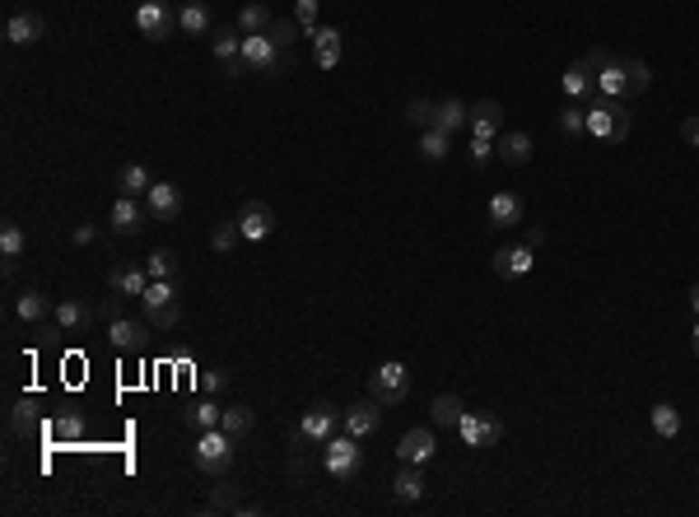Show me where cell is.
Wrapping results in <instances>:
<instances>
[{
	"mask_svg": "<svg viewBox=\"0 0 699 517\" xmlns=\"http://www.w3.org/2000/svg\"><path fill=\"white\" fill-rule=\"evenodd\" d=\"M434 452H438V438H434V429H425V425H420V429H406L401 443H397V457H401L406 466H425Z\"/></svg>",
	"mask_w": 699,
	"mask_h": 517,
	"instance_id": "7c38bea8",
	"label": "cell"
},
{
	"mask_svg": "<svg viewBox=\"0 0 699 517\" xmlns=\"http://www.w3.org/2000/svg\"><path fill=\"white\" fill-rule=\"evenodd\" d=\"M238 229H243L247 243L271 238V234H275V210H271L266 201H247V206L238 210Z\"/></svg>",
	"mask_w": 699,
	"mask_h": 517,
	"instance_id": "30bf717a",
	"label": "cell"
},
{
	"mask_svg": "<svg viewBox=\"0 0 699 517\" xmlns=\"http://www.w3.org/2000/svg\"><path fill=\"white\" fill-rule=\"evenodd\" d=\"M434 126L453 136V131H462V126H471V108H466L462 99H443L438 112H434Z\"/></svg>",
	"mask_w": 699,
	"mask_h": 517,
	"instance_id": "4316f807",
	"label": "cell"
},
{
	"mask_svg": "<svg viewBox=\"0 0 699 517\" xmlns=\"http://www.w3.org/2000/svg\"><path fill=\"white\" fill-rule=\"evenodd\" d=\"M583 61H588V71H592V75H601V71H611V66H616L620 56H616L611 47H592V52H588Z\"/></svg>",
	"mask_w": 699,
	"mask_h": 517,
	"instance_id": "7dc6e473",
	"label": "cell"
},
{
	"mask_svg": "<svg viewBox=\"0 0 699 517\" xmlns=\"http://www.w3.org/2000/svg\"><path fill=\"white\" fill-rule=\"evenodd\" d=\"M252 425H257V410H252V406H225V419H219V429H225V434L243 438V434H252Z\"/></svg>",
	"mask_w": 699,
	"mask_h": 517,
	"instance_id": "836d02e7",
	"label": "cell"
},
{
	"mask_svg": "<svg viewBox=\"0 0 699 517\" xmlns=\"http://www.w3.org/2000/svg\"><path fill=\"white\" fill-rule=\"evenodd\" d=\"M145 215H149V210H140V201H136V196H117V206H112L108 224H112V234L131 238V234H140V219H145Z\"/></svg>",
	"mask_w": 699,
	"mask_h": 517,
	"instance_id": "ac0fdd59",
	"label": "cell"
},
{
	"mask_svg": "<svg viewBox=\"0 0 699 517\" xmlns=\"http://www.w3.org/2000/svg\"><path fill=\"white\" fill-rule=\"evenodd\" d=\"M219 419H225V406H215V401L192 406V425H201V429H219Z\"/></svg>",
	"mask_w": 699,
	"mask_h": 517,
	"instance_id": "ee69618b",
	"label": "cell"
},
{
	"mask_svg": "<svg viewBox=\"0 0 699 517\" xmlns=\"http://www.w3.org/2000/svg\"><path fill=\"white\" fill-rule=\"evenodd\" d=\"M43 34H47V24L34 10H19L5 19V43H14V47H34V43H43Z\"/></svg>",
	"mask_w": 699,
	"mask_h": 517,
	"instance_id": "4fadbf2b",
	"label": "cell"
},
{
	"mask_svg": "<svg viewBox=\"0 0 699 517\" xmlns=\"http://www.w3.org/2000/svg\"><path fill=\"white\" fill-rule=\"evenodd\" d=\"M434 112H438V103H429V99H410L406 108H401V121H410V126H434Z\"/></svg>",
	"mask_w": 699,
	"mask_h": 517,
	"instance_id": "ab89813d",
	"label": "cell"
},
{
	"mask_svg": "<svg viewBox=\"0 0 699 517\" xmlns=\"http://www.w3.org/2000/svg\"><path fill=\"white\" fill-rule=\"evenodd\" d=\"M648 419H653V434H657V438H676V434H681V410H676L672 401H657Z\"/></svg>",
	"mask_w": 699,
	"mask_h": 517,
	"instance_id": "d6a6232c",
	"label": "cell"
},
{
	"mask_svg": "<svg viewBox=\"0 0 699 517\" xmlns=\"http://www.w3.org/2000/svg\"><path fill=\"white\" fill-rule=\"evenodd\" d=\"M690 308H694V317H699V284H690Z\"/></svg>",
	"mask_w": 699,
	"mask_h": 517,
	"instance_id": "6f0895ef",
	"label": "cell"
},
{
	"mask_svg": "<svg viewBox=\"0 0 699 517\" xmlns=\"http://www.w3.org/2000/svg\"><path fill=\"white\" fill-rule=\"evenodd\" d=\"M24 243H28V238H24V229H19L14 219H5V229H0V252H5L10 262H14V256L24 252Z\"/></svg>",
	"mask_w": 699,
	"mask_h": 517,
	"instance_id": "7bdbcfd3",
	"label": "cell"
},
{
	"mask_svg": "<svg viewBox=\"0 0 699 517\" xmlns=\"http://www.w3.org/2000/svg\"><path fill=\"white\" fill-rule=\"evenodd\" d=\"M206 508H210V512H229V508H234V494H229V490H215Z\"/></svg>",
	"mask_w": 699,
	"mask_h": 517,
	"instance_id": "816d5d0a",
	"label": "cell"
},
{
	"mask_svg": "<svg viewBox=\"0 0 699 517\" xmlns=\"http://www.w3.org/2000/svg\"><path fill=\"white\" fill-rule=\"evenodd\" d=\"M312 61L322 71H336L340 66V28H312Z\"/></svg>",
	"mask_w": 699,
	"mask_h": 517,
	"instance_id": "d6986e66",
	"label": "cell"
},
{
	"mask_svg": "<svg viewBox=\"0 0 699 517\" xmlns=\"http://www.w3.org/2000/svg\"><path fill=\"white\" fill-rule=\"evenodd\" d=\"M75 243H93V224H75Z\"/></svg>",
	"mask_w": 699,
	"mask_h": 517,
	"instance_id": "9f6ffc18",
	"label": "cell"
},
{
	"mask_svg": "<svg viewBox=\"0 0 699 517\" xmlns=\"http://www.w3.org/2000/svg\"><path fill=\"white\" fill-rule=\"evenodd\" d=\"M93 317H99V308H89L80 299H61L56 303V327L61 331H84V327H93Z\"/></svg>",
	"mask_w": 699,
	"mask_h": 517,
	"instance_id": "ffe728a7",
	"label": "cell"
},
{
	"mask_svg": "<svg viewBox=\"0 0 699 517\" xmlns=\"http://www.w3.org/2000/svg\"><path fill=\"white\" fill-rule=\"evenodd\" d=\"M177 24H182V34L201 38V34H210V10L201 5V0H187V5L177 10Z\"/></svg>",
	"mask_w": 699,
	"mask_h": 517,
	"instance_id": "4dcf8cb0",
	"label": "cell"
},
{
	"mask_svg": "<svg viewBox=\"0 0 699 517\" xmlns=\"http://www.w3.org/2000/svg\"><path fill=\"white\" fill-rule=\"evenodd\" d=\"M629 112L620 99H611V93H592L588 99V136L597 140H625L629 136Z\"/></svg>",
	"mask_w": 699,
	"mask_h": 517,
	"instance_id": "6da1fadb",
	"label": "cell"
},
{
	"mask_svg": "<svg viewBox=\"0 0 699 517\" xmlns=\"http://www.w3.org/2000/svg\"><path fill=\"white\" fill-rule=\"evenodd\" d=\"M531 136L527 131H503L499 140H494V158H503V164H527L531 158Z\"/></svg>",
	"mask_w": 699,
	"mask_h": 517,
	"instance_id": "7402d4cb",
	"label": "cell"
},
{
	"mask_svg": "<svg viewBox=\"0 0 699 517\" xmlns=\"http://www.w3.org/2000/svg\"><path fill=\"white\" fill-rule=\"evenodd\" d=\"M243 61H247V71L275 75V71L284 66V47H275L271 34H247V38H243Z\"/></svg>",
	"mask_w": 699,
	"mask_h": 517,
	"instance_id": "ba28073f",
	"label": "cell"
},
{
	"mask_svg": "<svg viewBox=\"0 0 699 517\" xmlns=\"http://www.w3.org/2000/svg\"><path fill=\"white\" fill-rule=\"evenodd\" d=\"M238 238H243L238 219H219L215 229H210V247H215V252H234V247H238Z\"/></svg>",
	"mask_w": 699,
	"mask_h": 517,
	"instance_id": "8d00e7d4",
	"label": "cell"
},
{
	"mask_svg": "<svg viewBox=\"0 0 699 517\" xmlns=\"http://www.w3.org/2000/svg\"><path fill=\"white\" fill-rule=\"evenodd\" d=\"M620 84H625L620 99H634V93H644V89L653 84V71L644 66L639 56H620Z\"/></svg>",
	"mask_w": 699,
	"mask_h": 517,
	"instance_id": "d4e9b609",
	"label": "cell"
},
{
	"mask_svg": "<svg viewBox=\"0 0 699 517\" xmlns=\"http://www.w3.org/2000/svg\"><path fill=\"white\" fill-rule=\"evenodd\" d=\"M597 89H601V93H611V99H620V93H625V84H620V61H616L611 71H601V75H597Z\"/></svg>",
	"mask_w": 699,
	"mask_h": 517,
	"instance_id": "c3c4849f",
	"label": "cell"
},
{
	"mask_svg": "<svg viewBox=\"0 0 699 517\" xmlns=\"http://www.w3.org/2000/svg\"><path fill=\"white\" fill-rule=\"evenodd\" d=\"M108 284H112V294L140 299L145 289H149V271H145V266H117V271L108 275Z\"/></svg>",
	"mask_w": 699,
	"mask_h": 517,
	"instance_id": "44dd1931",
	"label": "cell"
},
{
	"mask_svg": "<svg viewBox=\"0 0 699 517\" xmlns=\"http://www.w3.org/2000/svg\"><path fill=\"white\" fill-rule=\"evenodd\" d=\"M52 434H56L61 443H75V438L84 434V419H80V415H61L56 425H52Z\"/></svg>",
	"mask_w": 699,
	"mask_h": 517,
	"instance_id": "bcb514c9",
	"label": "cell"
},
{
	"mask_svg": "<svg viewBox=\"0 0 699 517\" xmlns=\"http://www.w3.org/2000/svg\"><path fill=\"white\" fill-rule=\"evenodd\" d=\"M392 494H397L401 503H416V499L425 494V475H420L416 466H406V462H401V475L392 480Z\"/></svg>",
	"mask_w": 699,
	"mask_h": 517,
	"instance_id": "1f68e13d",
	"label": "cell"
},
{
	"mask_svg": "<svg viewBox=\"0 0 699 517\" xmlns=\"http://www.w3.org/2000/svg\"><path fill=\"white\" fill-rule=\"evenodd\" d=\"M462 415H466V406H462L457 392H443V397L429 401V419H434L438 429H457V425H462Z\"/></svg>",
	"mask_w": 699,
	"mask_h": 517,
	"instance_id": "cb8c5ba5",
	"label": "cell"
},
{
	"mask_svg": "<svg viewBox=\"0 0 699 517\" xmlns=\"http://www.w3.org/2000/svg\"><path fill=\"white\" fill-rule=\"evenodd\" d=\"M173 266H177L173 247H154V252H149V262H145L149 280H173Z\"/></svg>",
	"mask_w": 699,
	"mask_h": 517,
	"instance_id": "f35d334b",
	"label": "cell"
},
{
	"mask_svg": "<svg viewBox=\"0 0 699 517\" xmlns=\"http://www.w3.org/2000/svg\"><path fill=\"white\" fill-rule=\"evenodd\" d=\"M690 349L699 354V317H694V331H690Z\"/></svg>",
	"mask_w": 699,
	"mask_h": 517,
	"instance_id": "680465c9",
	"label": "cell"
},
{
	"mask_svg": "<svg viewBox=\"0 0 699 517\" xmlns=\"http://www.w3.org/2000/svg\"><path fill=\"white\" fill-rule=\"evenodd\" d=\"M457 434H462L466 447H499L503 443V419L490 415V410H466Z\"/></svg>",
	"mask_w": 699,
	"mask_h": 517,
	"instance_id": "5b68a950",
	"label": "cell"
},
{
	"mask_svg": "<svg viewBox=\"0 0 699 517\" xmlns=\"http://www.w3.org/2000/svg\"><path fill=\"white\" fill-rule=\"evenodd\" d=\"M420 154L429 158V164H443V158H448V131H438V126H429V131L420 136Z\"/></svg>",
	"mask_w": 699,
	"mask_h": 517,
	"instance_id": "74e56055",
	"label": "cell"
},
{
	"mask_svg": "<svg viewBox=\"0 0 699 517\" xmlns=\"http://www.w3.org/2000/svg\"><path fill=\"white\" fill-rule=\"evenodd\" d=\"M99 312L112 321V317H121V303H117V299H103V303H99Z\"/></svg>",
	"mask_w": 699,
	"mask_h": 517,
	"instance_id": "11a10c76",
	"label": "cell"
},
{
	"mask_svg": "<svg viewBox=\"0 0 699 517\" xmlns=\"http://www.w3.org/2000/svg\"><path fill=\"white\" fill-rule=\"evenodd\" d=\"M136 28L149 43H168L182 24H177V10H168L164 0H145V5L136 10Z\"/></svg>",
	"mask_w": 699,
	"mask_h": 517,
	"instance_id": "8992f818",
	"label": "cell"
},
{
	"mask_svg": "<svg viewBox=\"0 0 699 517\" xmlns=\"http://www.w3.org/2000/svg\"><path fill=\"white\" fill-rule=\"evenodd\" d=\"M383 429V406H378L373 397L369 401H355L345 410V434H355V438H369V434H378Z\"/></svg>",
	"mask_w": 699,
	"mask_h": 517,
	"instance_id": "5bb4252c",
	"label": "cell"
},
{
	"mask_svg": "<svg viewBox=\"0 0 699 517\" xmlns=\"http://www.w3.org/2000/svg\"><path fill=\"white\" fill-rule=\"evenodd\" d=\"M145 210H149V219H158V224H173L177 210H182V187H177V182H154L149 196H145Z\"/></svg>",
	"mask_w": 699,
	"mask_h": 517,
	"instance_id": "8fae6325",
	"label": "cell"
},
{
	"mask_svg": "<svg viewBox=\"0 0 699 517\" xmlns=\"http://www.w3.org/2000/svg\"><path fill=\"white\" fill-rule=\"evenodd\" d=\"M234 434H225V429H206L201 438H196V447H192V462H196V471H206V475H225L229 466H234Z\"/></svg>",
	"mask_w": 699,
	"mask_h": 517,
	"instance_id": "3957f363",
	"label": "cell"
},
{
	"mask_svg": "<svg viewBox=\"0 0 699 517\" xmlns=\"http://www.w3.org/2000/svg\"><path fill=\"white\" fill-rule=\"evenodd\" d=\"M681 140H685V145H690V149H699V112H694V117H685V121H681Z\"/></svg>",
	"mask_w": 699,
	"mask_h": 517,
	"instance_id": "f907efd6",
	"label": "cell"
},
{
	"mask_svg": "<svg viewBox=\"0 0 699 517\" xmlns=\"http://www.w3.org/2000/svg\"><path fill=\"white\" fill-rule=\"evenodd\" d=\"M266 34H271V43H275V47H290V43L303 34V24H299V19H275V24L266 28Z\"/></svg>",
	"mask_w": 699,
	"mask_h": 517,
	"instance_id": "b9f144b4",
	"label": "cell"
},
{
	"mask_svg": "<svg viewBox=\"0 0 699 517\" xmlns=\"http://www.w3.org/2000/svg\"><path fill=\"white\" fill-rule=\"evenodd\" d=\"M336 425H340L336 406H331V401H312V406L303 410V419H299V438H308V443H327V438L336 434Z\"/></svg>",
	"mask_w": 699,
	"mask_h": 517,
	"instance_id": "9c48e42d",
	"label": "cell"
},
{
	"mask_svg": "<svg viewBox=\"0 0 699 517\" xmlns=\"http://www.w3.org/2000/svg\"><path fill=\"white\" fill-rule=\"evenodd\" d=\"M225 382H229V378H225V373H219V369L201 378V387H206V392H219V387H225Z\"/></svg>",
	"mask_w": 699,
	"mask_h": 517,
	"instance_id": "f5cc1de1",
	"label": "cell"
},
{
	"mask_svg": "<svg viewBox=\"0 0 699 517\" xmlns=\"http://www.w3.org/2000/svg\"><path fill=\"white\" fill-rule=\"evenodd\" d=\"M490 158H494V140H481V136H471V149H466V164H471L475 173H481V168L490 164Z\"/></svg>",
	"mask_w": 699,
	"mask_h": 517,
	"instance_id": "f6af8a7d",
	"label": "cell"
},
{
	"mask_svg": "<svg viewBox=\"0 0 699 517\" xmlns=\"http://www.w3.org/2000/svg\"><path fill=\"white\" fill-rule=\"evenodd\" d=\"M271 24H275V14H271L266 5H257V0L238 10V28H243V34H266Z\"/></svg>",
	"mask_w": 699,
	"mask_h": 517,
	"instance_id": "e575fe53",
	"label": "cell"
},
{
	"mask_svg": "<svg viewBox=\"0 0 699 517\" xmlns=\"http://www.w3.org/2000/svg\"><path fill=\"white\" fill-rule=\"evenodd\" d=\"M140 308L149 317L154 331H173L182 321V303H177V280H149V289L140 294Z\"/></svg>",
	"mask_w": 699,
	"mask_h": 517,
	"instance_id": "7a4b0ae2",
	"label": "cell"
},
{
	"mask_svg": "<svg viewBox=\"0 0 699 517\" xmlns=\"http://www.w3.org/2000/svg\"><path fill=\"white\" fill-rule=\"evenodd\" d=\"M369 397L378 406H401L410 397V369L406 364H378L369 373Z\"/></svg>",
	"mask_w": 699,
	"mask_h": 517,
	"instance_id": "277c9868",
	"label": "cell"
},
{
	"mask_svg": "<svg viewBox=\"0 0 699 517\" xmlns=\"http://www.w3.org/2000/svg\"><path fill=\"white\" fill-rule=\"evenodd\" d=\"M485 215H490V229H513V224H522V196L518 191H494Z\"/></svg>",
	"mask_w": 699,
	"mask_h": 517,
	"instance_id": "e0dca14e",
	"label": "cell"
},
{
	"mask_svg": "<svg viewBox=\"0 0 699 517\" xmlns=\"http://www.w3.org/2000/svg\"><path fill=\"white\" fill-rule=\"evenodd\" d=\"M108 340L121 349V354H131V349H140V340H145V327L136 317H112L108 321Z\"/></svg>",
	"mask_w": 699,
	"mask_h": 517,
	"instance_id": "603a6c76",
	"label": "cell"
},
{
	"mask_svg": "<svg viewBox=\"0 0 699 517\" xmlns=\"http://www.w3.org/2000/svg\"><path fill=\"white\" fill-rule=\"evenodd\" d=\"M47 312H52V303H47L43 289H24V294L14 299V317L19 321H43Z\"/></svg>",
	"mask_w": 699,
	"mask_h": 517,
	"instance_id": "f546056e",
	"label": "cell"
},
{
	"mask_svg": "<svg viewBox=\"0 0 699 517\" xmlns=\"http://www.w3.org/2000/svg\"><path fill=\"white\" fill-rule=\"evenodd\" d=\"M522 243H527L531 252H536V247H546V229H527V234H522Z\"/></svg>",
	"mask_w": 699,
	"mask_h": 517,
	"instance_id": "db71d44e",
	"label": "cell"
},
{
	"mask_svg": "<svg viewBox=\"0 0 699 517\" xmlns=\"http://www.w3.org/2000/svg\"><path fill=\"white\" fill-rule=\"evenodd\" d=\"M322 462H327V475H331V480H350V475L359 471V438H355V434H340V438L331 434Z\"/></svg>",
	"mask_w": 699,
	"mask_h": 517,
	"instance_id": "52a82bcc",
	"label": "cell"
},
{
	"mask_svg": "<svg viewBox=\"0 0 699 517\" xmlns=\"http://www.w3.org/2000/svg\"><path fill=\"white\" fill-rule=\"evenodd\" d=\"M592 89H597V75L588 71V61H574V66L564 71V93L569 99H592Z\"/></svg>",
	"mask_w": 699,
	"mask_h": 517,
	"instance_id": "f1b7e54d",
	"label": "cell"
},
{
	"mask_svg": "<svg viewBox=\"0 0 699 517\" xmlns=\"http://www.w3.org/2000/svg\"><path fill=\"white\" fill-rule=\"evenodd\" d=\"M560 131H564L569 140H583V136H588V108H579V103L560 108Z\"/></svg>",
	"mask_w": 699,
	"mask_h": 517,
	"instance_id": "d590c367",
	"label": "cell"
},
{
	"mask_svg": "<svg viewBox=\"0 0 699 517\" xmlns=\"http://www.w3.org/2000/svg\"><path fill=\"white\" fill-rule=\"evenodd\" d=\"M243 28L238 24H215V38H210V47H215V56L219 61H234L238 52H243Z\"/></svg>",
	"mask_w": 699,
	"mask_h": 517,
	"instance_id": "83f0119b",
	"label": "cell"
},
{
	"mask_svg": "<svg viewBox=\"0 0 699 517\" xmlns=\"http://www.w3.org/2000/svg\"><path fill=\"white\" fill-rule=\"evenodd\" d=\"M34 410H38V401H19V406L10 410V434H19V438H24V434H34V425H38V415H34Z\"/></svg>",
	"mask_w": 699,
	"mask_h": 517,
	"instance_id": "60d3db41",
	"label": "cell"
},
{
	"mask_svg": "<svg viewBox=\"0 0 699 517\" xmlns=\"http://www.w3.org/2000/svg\"><path fill=\"white\" fill-rule=\"evenodd\" d=\"M536 266V252L522 243V247H499L494 252V275L499 280H522L527 271Z\"/></svg>",
	"mask_w": 699,
	"mask_h": 517,
	"instance_id": "2e32d148",
	"label": "cell"
},
{
	"mask_svg": "<svg viewBox=\"0 0 699 517\" xmlns=\"http://www.w3.org/2000/svg\"><path fill=\"white\" fill-rule=\"evenodd\" d=\"M164 5H168V0H164Z\"/></svg>",
	"mask_w": 699,
	"mask_h": 517,
	"instance_id": "91938a15",
	"label": "cell"
},
{
	"mask_svg": "<svg viewBox=\"0 0 699 517\" xmlns=\"http://www.w3.org/2000/svg\"><path fill=\"white\" fill-rule=\"evenodd\" d=\"M471 136H481V140H499L503 136V103L499 99H481L471 108Z\"/></svg>",
	"mask_w": 699,
	"mask_h": 517,
	"instance_id": "9a60e30c",
	"label": "cell"
},
{
	"mask_svg": "<svg viewBox=\"0 0 699 517\" xmlns=\"http://www.w3.org/2000/svg\"><path fill=\"white\" fill-rule=\"evenodd\" d=\"M294 19L303 24V34L317 28V0H294Z\"/></svg>",
	"mask_w": 699,
	"mask_h": 517,
	"instance_id": "681fc988",
	"label": "cell"
},
{
	"mask_svg": "<svg viewBox=\"0 0 699 517\" xmlns=\"http://www.w3.org/2000/svg\"><path fill=\"white\" fill-rule=\"evenodd\" d=\"M149 187H154V177H149V168L145 164H126L121 173H117V191L121 196H149Z\"/></svg>",
	"mask_w": 699,
	"mask_h": 517,
	"instance_id": "484cf974",
	"label": "cell"
}]
</instances>
